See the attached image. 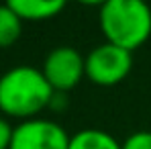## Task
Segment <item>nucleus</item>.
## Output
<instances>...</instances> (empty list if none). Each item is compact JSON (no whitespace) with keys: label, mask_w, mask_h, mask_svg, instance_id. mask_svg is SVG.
Here are the masks:
<instances>
[{"label":"nucleus","mask_w":151,"mask_h":149,"mask_svg":"<svg viewBox=\"0 0 151 149\" xmlns=\"http://www.w3.org/2000/svg\"><path fill=\"white\" fill-rule=\"evenodd\" d=\"M55 96L41 70L31 66H17L0 76V110L17 119H35Z\"/></svg>","instance_id":"nucleus-1"},{"label":"nucleus","mask_w":151,"mask_h":149,"mask_svg":"<svg viewBox=\"0 0 151 149\" xmlns=\"http://www.w3.org/2000/svg\"><path fill=\"white\" fill-rule=\"evenodd\" d=\"M98 23L106 43L133 53L151 37V6L147 0H108Z\"/></svg>","instance_id":"nucleus-2"},{"label":"nucleus","mask_w":151,"mask_h":149,"mask_svg":"<svg viewBox=\"0 0 151 149\" xmlns=\"http://www.w3.org/2000/svg\"><path fill=\"white\" fill-rule=\"evenodd\" d=\"M133 68V53L112 43H102L86 55V78L98 86L123 82Z\"/></svg>","instance_id":"nucleus-3"},{"label":"nucleus","mask_w":151,"mask_h":149,"mask_svg":"<svg viewBox=\"0 0 151 149\" xmlns=\"http://www.w3.org/2000/svg\"><path fill=\"white\" fill-rule=\"evenodd\" d=\"M41 72L55 92H65L78 86L86 76V57L74 47L59 45L45 57Z\"/></svg>","instance_id":"nucleus-4"},{"label":"nucleus","mask_w":151,"mask_h":149,"mask_svg":"<svg viewBox=\"0 0 151 149\" xmlns=\"http://www.w3.org/2000/svg\"><path fill=\"white\" fill-rule=\"evenodd\" d=\"M70 135L61 125L47 119H29L14 127L10 149H68Z\"/></svg>","instance_id":"nucleus-5"},{"label":"nucleus","mask_w":151,"mask_h":149,"mask_svg":"<svg viewBox=\"0 0 151 149\" xmlns=\"http://www.w3.org/2000/svg\"><path fill=\"white\" fill-rule=\"evenodd\" d=\"M8 8H12L23 21H45L59 14L68 0H6Z\"/></svg>","instance_id":"nucleus-6"},{"label":"nucleus","mask_w":151,"mask_h":149,"mask_svg":"<svg viewBox=\"0 0 151 149\" xmlns=\"http://www.w3.org/2000/svg\"><path fill=\"white\" fill-rule=\"evenodd\" d=\"M68 149H121V143L106 131L82 129L70 137V147Z\"/></svg>","instance_id":"nucleus-7"},{"label":"nucleus","mask_w":151,"mask_h":149,"mask_svg":"<svg viewBox=\"0 0 151 149\" xmlns=\"http://www.w3.org/2000/svg\"><path fill=\"white\" fill-rule=\"evenodd\" d=\"M21 33L23 19L6 4H0V47H10L12 43H17Z\"/></svg>","instance_id":"nucleus-8"},{"label":"nucleus","mask_w":151,"mask_h":149,"mask_svg":"<svg viewBox=\"0 0 151 149\" xmlns=\"http://www.w3.org/2000/svg\"><path fill=\"white\" fill-rule=\"evenodd\" d=\"M121 149H151V131H137L121 143Z\"/></svg>","instance_id":"nucleus-9"},{"label":"nucleus","mask_w":151,"mask_h":149,"mask_svg":"<svg viewBox=\"0 0 151 149\" xmlns=\"http://www.w3.org/2000/svg\"><path fill=\"white\" fill-rule=\"evenodd\" d=\"M12 133H14V127H10L6 119L0 117V149H10Z\"/></svg>","instance_id":"nucleus-10"},{"label":"nucleus","mask_w":151,"mask_h":149,"mask_svg":"<svg viewBox=\"0 0 151 149\" xmlns=\"http://www.w3.org/2000/svg\"><path fill=\"white\" fill-rule=\"evenodd\" d=\"M80 4H86V6H104L108 0H76Z\"/></svg>","instance_id":"nucleus-11"}]
</instances>
